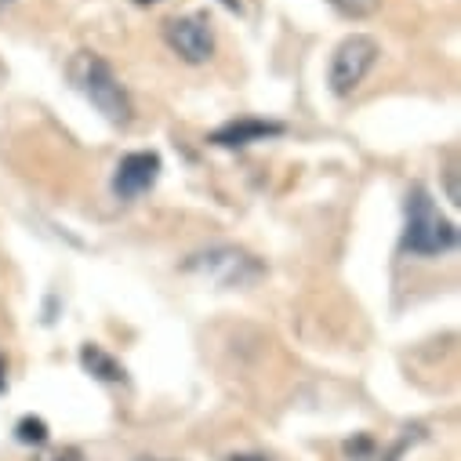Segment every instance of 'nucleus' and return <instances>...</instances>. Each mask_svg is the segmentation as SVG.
I'll return each instance as SVG.
<instances>
[{
	"instance_id": "2",
	"label": "nucleus",
	"mask_w": 461,
	"mask_h": 461,
	"mask_svg": "<svg viewBox=\"0 0 461 461\" xmlns=\"http://www.w3.org/2000/svg\"><path fill=\"white\" fill-rule=\"evenodd\" d=\"M457 248V229L443 218L436 200L425 193V185H411L407 193V221H403V251L436 258Z\"/></svg>"
},
{
	"instance_id": "9",
	"label": "nucleus",
	"mask_w": 461,
	"mask_h": 461,
	"mask_svg": "<svg viewBox=\"0 0 461 461\" xmlns=\"http://www.w3.org/2000/svg\"><path fill=\"white\" fill-rule=\"evenodd\" d=\"M327 5L334 12H341L345 19H371V15H378L382 0H327Z\"/></svg>"
},
{
	"instance_id": "11",
	"label": "nucleus",
	"mask_w": 461,
	"mask_h": 461,
	"mask_svg": "<svg viewBox=\"0 0 461 461\" xmlns=\"http://www.w3.org/2000/svg\"><path fill=\"white\" fill-rule=\"evenodd\" d=\"M37 461H87V457H84V450H77V447H59V450L41 454Z\"/></svg>"
},
{
	"instance_id": "10",
	"label": "nucleus",
	"mask_w": 461,
	"mask_h": 461,
	"mask_svg": "<svg viewBox=\"0 0 461 461\" xmlns=\"http://www.w3.org/2000/svg\"><path fill=\"white\" fill-rule=\"evenodd\" d=\"M15 432H19L23 443H44V439H48V425H44L41 418H23Z\"/></svg>"
},
{
	"instance_id": "18",
	"label": "nucleus",
	"mask_w": 461,
	"mask_h": 461,
	"mask_svg": "<svg viewBox=\"0 0 461 461\" xmlns=\"http://www.w3.org/2000/svg\"><path fill=\"white\" fill-rule=\"evenodd\" d=\"M0 389H5V378H0Z\"/></svg>"
},
{
	"instance_id": "17",
	"label": "nucleus",
	"mask_w": 461,
	"mask_h": 461,
	"mask_svg": "<svg viewBox=\"0 0 461 461\" xmlns=\"http://www.w3.org/2000/svg\"><path fill=\"white\" fill-rule=\"evenodd\" d=\"M139 461H153V457H139Z\"/></svg>"
},
{
	"instance_id": "1",
	"label": "nucleus",
	"mask_w": 461,
	"mask_h": 461,
	"mask_svg": "<svg viewBox=\"0 0 461 461\" xmlns=\"http://www.w3.org/2000/svg\"><path fill=\"white\" fill-rule=\"evenodd\" d=\"M69 73V84L102 113V117L109 124H117V128H128L131 117H135V105H131V95L128 87L121 84V77L113 73V66L95 55V51H77L66 66Z\"/></svg>"
},
{
	"instance_id": "14",
	"label": "nucleus",
	"mask_w": 461,
	"mask_h": 461,
	"mask_svg": "<svg viewBox=\"0 0 461 461\" xmlns=\"http://www.w3.org/2000/svg\"><path fill=\"white\" fill-rule=\"evenodd\" d=\"M225 8H233V12H240V0H221Z\"/></svg>"
},
{
	"instance_id": "7",
	"label": "nucleus",
	"mask_w": 461,
	"mask_h": 461,
	"mask_svg": "<svg viewBox=\"0 0 461 461\" xmlns=\"http://www.w3.org/2000/svg\"><path fill=\"white\" fill-rule=\"evenodd\" d=\"M276 135H284V124H269V121H233V124L218 128L207 142L225 146V149H237V146L266 142V139H276Z\"/></svg>"
},
{
	"instance_id": "13",
	"label": "nucleus",
	"mask_w": 461,
	"mask_h": 461,
	"mask_svg": "<svg viewBox=\"0 0 461 461\" xmlns=\"http://www.w3.org/2000/svg\"><path fill=\"white\" fill-rule=\"evenodd\" d=\"M229 461H269V457L266 454H233Z\"/></svg>"
},
{
	"instance_id": "8",
	"label": "nucleus",
	"mask_w": 461,
	"mask_h": 461,
	"mask_svg": "<svg viewBox=\"0 0 461 461\" xmlns=\"http://www.w3.org/2000/svg\"><path fill=\"white\" fill-rule=\"evenodd\" d=\"M80 364L95 378H102V382H124V367L113 360L105 349H98V345H84V349H80Z\"/></svg>"
},
{
	"instance_id": "4",
	"label": "nucleus",
	"mask_w": 461,
	"mask_h": 461,
	"mask_svg": "<svg viewBox=\"0 0 461 461\" xmlns=\"http://www.w3.org/2000/svg\"><path fill=\"white\" fill-rule=\"evenodd\" d=\"M378 55H382V48H378L375 37H367V33L345 37V41L338 44L334 59H330V77H327V80H330V91H334L338 98H349V95L364 84V77L375 69Z\"/></svg>"
},
{
	"instance_id": "15",
	"label": "nucleus",
	"mask_w": 461,
	"mask_h": 461,
	"mask_svg": "<svg viewBox=\"0 0 461 461\" xmlns=\"http://www.w3.org/2000/svg\"><path fill=\"white\" fill-rule=\"evenodd\" d=\"M12 5H15V0H0V12H8Z\"/></svg>"
},
{
	"instance_id": "3",
	"label": "nucleus",
	"mask_w": 461,
	"mask_h": 461,
	"mask_svg": "<svg viewBox=\"0 0 461 461\" xmlns=\"http://www.w3.org/2000/svg\"><path fill=\"white\" fill-rule=\"evenodd\" d=\"M185 273H196L203 280H211L214 287H255L258 280H266V266L233 244H218L207 251H196L185 258Z\"/></svg>"
},
{
	"instance_id": "16",
	"label": "nucleus",
	"mask_w": 461,
	"mask_h": 461,
	"mask_svg": "<svg viewBox=\"0 0 461 461\" xmlns=\"http://www.w3.org/2000/svg\"><path fill=\"white\" fill-rule=\"evenodd\" d=\"M139 5H153V0H139Z\"/></svg>"
},
{
	"instance_id": "6",
	"label": "nucleus",
	"mask_w": 461,
	"mask_h": 461,
	"mask_svg": "<svg viewBox=\"0 0 461 461\" xmlns=\"http://www.w3.org/2000/svg\"><path fill=\"white\" fill-rule=\"evenodd\" d=\"M160 175V157L157 153H128L121 164H117V175H113V193L131 200V196H142L146 189H153Z\"/></svg>"
},
{
	"instance_id": "5",
	"label": "nucleus",
	"mask_w": 461,
	"mask_h": 461,
	"mask_svg": "<svg viewBox=\"0 0 461 461\" xmlns=\"http://www.w3.org/2000/svg\"><path fill=\"white\" fill-rule=\"evenodd\" d=\"M164 41L189 66H200L214 55V30H211L207 15H175V19H167L164 23Z\"/></svg>"
},
{
	"instance_id": "12",
	"label": "nucleus",
	"mask_w": 461,
	"mask_h": 461,
	"mask_svg": "<svg viewBox=\"0 0 461 461\" xmlns=\"http://www.w3.org/2000/svg\"><path fill=\"white\" fill-rule=\"evenodd\" d=\"M447 200H450L454 207H461V189H457V164H450V167H447Z\"/></svg>"
}]
</instances>
